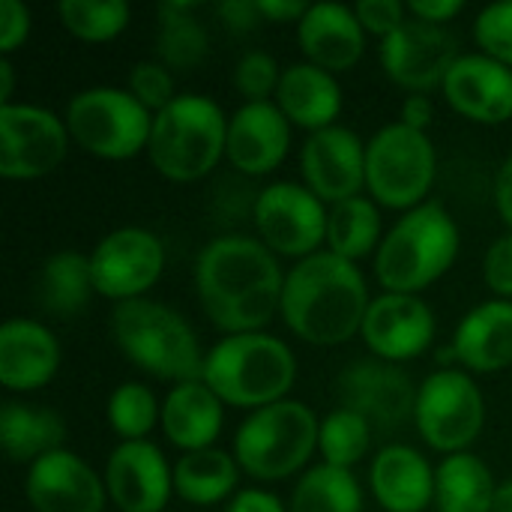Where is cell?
<instances>
[{
	"label": "cell",
	"mask_w": 512,
	"mask_h": 512,
	"mask_svg": "<svg viewBox=\"0 0 512 512\" xmlns=\"http://www.w3.org/2000/svg\"><path fill=\"white\" fill-rule=\"evenodd\" d=\"M195 288L201 309L219 330L228 336L261 333L282 306L285 273L261 240L225 234L198 252Z\"/></svg>",
	"instance_id": "6da1fadb"
},
{
	"label": "cell",
	"mask_w": 512,
	"mask_h": 512,
	"mask_svg": "<svg viewBox=\"0 0 512 512\" xmlns=\"http://www.w3.org/2000/svg\"><path fill=\"white\" fill-rule=\"evenodd\" d=\"M369 288L360 267L336 252H315L297 261L282 288V321L312 345H342L363 330Z\"/></svg>",
	"instance_id": "7a4b0ae2"
},
{
	"label": "cell",
	"mask_w": 512,
	"mask_h": 512,
	"mask_svg": "<svg viewBox=\"0 0 512 512\" xmlns=\"http://www.w3.org/2000/svg\"><path fill=\"white\" fill-rule=\"evenodd\" d=\"M111 336L123 357L153 378L186 384L204 375L207 354H201L195 330L165 303L147 297L117 303L111 312Z\"/></svg>",
	"instance_id": "3957f363"
},
{
	"label": "cell",
	"mask_w": 512,
	"mask_h": 512,
	"mask_svg": "<svg viewBox=\"0 0 512 512\" xmlns=\"http://www.w3.org/2000/svg\"><path fill=\"white\" fill-rule=\"evenodd\" d=\"M297 378L294 351L267 333H240L216 342L204 357L201 381L234 408H267L288 396Z\"/></svg>",
	"instance_id": "277c9868"
},
{
	"label": "cell",
	"mask_w": 512,
	"mask_h": 512,
	"mask_svg": "<svg viewBox=\"0 0 512 512\" xmlns=\"http://www.w3.org/2000/svg\"><path fill=\"white\" fill-rule=\"evenodd\" d=\"M459 255V228L438 201L408 210L381 240L375 276L393 294H417L438 282Z\"/></svg>",
	"instance_id": "5b68a950"
},
{
	"label": "cell",
	"mask_w": 512,
	"mask_h": 512,
	"mask_svg": "<svg viewBox=\"0 0 512 512\" xmlns=\"http://www.w3.org/2000/svg\"><path fill=\"white\" fill-rule=\"evenodd\" d=\"M228 144V117L201 93H180L168 108L153 114L147 156L153 168L177 183L207 177Z\"/></svg>",
	"instance_id": "8992f818"
},
{
	"label": "cell",
	"mask_w": 512,
	"mask_h": 512,
	"mask_svg": "<svg viewBox=\"0 0 512 512\" xmlns=\"http://www.w3.org/2000/svg\"><path fill=\"white\" fill-rule=\"evenodd\" d=\"M321 423L297 399L252 411L234 435V459L255 480L276 483L297 474L318 450Z\"/></svg>",
	"instance_id": "52a82bcc"
},
{
	"label": "cell",
	"mask_w": 512,
	"mask_h": 512,
	"mask_svg": "<svg viewBox=\"0 0 512 512\" xmlns=\"http://www.w3.org/2000/svg\"><path fill=\"white\" fill-rule=\"evenodd\" d=\"M435 147L426 132L405 123H387L366 141V186L372 198L390 210H414L426 204L435 183Z\"/></svg>",
	"instance_id": "ba28073f"
},
{
	"label": "cell",
	"mask_w": 512,
	"mask_h": 512,
	"mask_svg": "<svg viewBox=\"0 0 512 512\" xmlns=\"http://www.w3.org/2000/svg\"><path fill=\"white\" fill-rule=\"evenodd\" d=\"M69 138L102 159H129L150 141L153 114L120 87H87L66 105Z\"/></svg>",
	"instance_id": "9c48e42d"
},
{
	"label": "cell",
	"mask_w": 512,
	"mask_h": 512,
	"mask_svg": "<svg viewBox=\"0 0 512 512\" xmlns=\"http://www.w3.org/2000/svg\"><path fill=\"white\" fill-rule=\"evenodd\" d=\"M414 423L420 438L438 453H468L486 423V399L471 375L441 369L417 390Z\"/></svg>",
	"instance_id": "30bf717a"
},
{
	"label": "cell",
	"mask_w": 512,
	"mask_h": 512,
	"mask_svg": "<svg viewBox=\"0 0 512 512\" xmlns=\"http://www.w3.org/2000/svg\"><path fill=\"white\" fill-rule=\"evenodd\" d=\"M327 213L324 201L300 183H270L255 195L252 219L261 243L288 258H309L327 243Z\"/></svg>",
	"instance_id": "8fae6325"
},
{
	"label": "cell",
	"mask_w": 512,
	"mask_h": 512,
	"mask_svg": "<svg viewBox=\"0 0 512 512\" xmlns=\"http://www.w3.org/2000/svg\"><path fill=\"white\" fill-rule=\"evenodd\" d=\"M336 396L342 408L360 414L372 432L396 435L417 411V390L408 372L381 357H363L348 363L336 378Z\"/></svg>",
	"instance_id": "7c38bea8"
},
{
	"label": "cell",
	"mask_w": 512,
	"mask_h": 512,
	"mask_svg": "<svg viewBox=\"0 0 512 512\" xmlns=\"http://www.w3.org/2000/svg\"><path fill=\"white\" fill-rule=\"evenodd\" d=\"M69 150L66 123L39 105H0V174L6 180H36L51 174Z\"/></svg>",
	"instance_id": "4fadbf2b"
},
{
	"label": "cell",
	"mask_w": 512,
	"mask_h": 512,
	"mask_svg": "<svg viewBox=\"0 0 512 512\" xmlns=\"http://www.w3.org/2000/svg\"><path fill=\"white\" fill-rule=\"evenodd\" d=\"M96 294L129 303L141 300L165 267V246L147 228H117L90 252Z\"/></svg>",
	"instance_id": "5bb4252c"
},
{
	"label": "cell",
	"mask_w": 512,
	"mask_h": 512,
	"mask_svg": "<svg viewBox=\"0 0 512 512\" xmlns=\"http://www.w3.org/2000/svg\"><path fill=\"white\" fill-rule=\"evenodd\" d=\"M459 57V39L444 24H429L414 15H408L396 33L381 39L384 72L411 93L444 87V78Z\"/></svg>",
	"instance_id": "9a60e30c"
},
{
	"label": "cell",
	"mask_w": 512,
	"mask_h": 512,
	"mask_svg": "<svg viewBox=\"0 0 512 512\" xmlns=\"http://www.w3.org/2000/svg\"><path fill=\"white\" fill-rule=\"evenodd\" d=\"M300 171L306 186L330 204L357 198L366 186V144L348 126H327L309 132Z\"/></svg>",
	"instance_id": "2e32d148"
},
{
	"label": "cell",
	"mask_w": 512,
	"mask_h": 512,
	"mask_svg": "<svg viewBox=\"0 0 512 512\" xmlns=\"http://www.w3.org/2000/svg\"><path fill=\"white\" fill-rule=\"evenodd\" d=\"M108 501L120 512H162L174 492V471L150 441H120L105 465Z\"/></svg>",
	"instance_id": "e0dca14e"
},
{
	"label": "cell",
	"mask_w": 512,
	"mask_h": 512,
	"mask_svg": "<svg viewBox=\"0 0 512 512\" xmlns=\"http://www.w3.org/2000/svg\"><path fill=\"white\" fill-rule=\"evenodd\" d=\"M363 339L381 360L402 363L420 357L435 339V315L417 294L384 291L369 303Z\"/></svg>",
	"instance_id": "ac0fdd59"
},
{
	"label": "cell",
	"mask_w": 512,
	"mask_h": 512,
	"mask_svg": "<svg viewBox=\"0 0 512 512\" xmlns=\"http://www.w3.org/2000/svg\"><path fill=\"white\" fill-rule=\"evenodd\" d=\"M36 512H102L108 501L105 480L75 453L57 450L30 465L24 483Z\"/></svg>",
	"instance_id": "d6986e66"
},
{
	"label": "cell",
	"mask_w": 512,
	"mask_h": 512,
	"mask_svg": "<svg viewBox=\"0 0 512 512\" xmlns=\"http://www.w3.org/2000/svg\"><path fill=\"white\" fill-rule=\"evenodd\" d=\"M291 147V120L276 102H243L228 117V162L249 177L270 174Z\"/></svg>",
	"instance_id": "ffe728a7"
},
{
	"label": "cell",
	"mask_w": 512,
	"mask_h": 512,
	"mask_svg": "<svg viewBox=\"0 0 512 512\" xmlns=\"http://www.w3.org/2000/svg\"><path fill=\"white\" fill-rule=\"evenodd\" d=\"M441 90L468 120L495 126L512 117V66L489 54H462Z\"/></svg>",
	"instance_id": "44dd1931"
},
{
	"label": "cell",
	"mask_w": 512,
	"mask_h": 512,
	"mask_svg": "<svg viewBox=\"0 0 512 512\" xmlns=\"http://www.w3.org/2000/svg\"><path fill=\"white\" fill-rule=\"evenodd\" d=\"M297 39L309 63L327 72L351 69L366 51V30L345 3H312L297 24Z\"/></svg>",
	"instance_id": "7402d4cb"
},
{
	"label": "cell",
	"mask_w": 512,
	"mask_h": 512,
	"mask_svg": "<svg viewBox=\"0 0 512 512\" xmlns=\"http://www.w3.org/2000/svg\"><path fill=\"white\" fill-rule=\"evenodd\" d=\"M57 366L60 345L45 324L12 318L0 327V381L6 390H39L57 375Z\"/></svg>",
	"instance_id": "603a6c76"
},
{
	"label": "cell",
	"mask_w": 512,
	"mask_h": 512,
	"mask_svg": "<svg viewBox=\"0 0 512 512\" xmlns=\"http://www.w3.org/2000/svg\"><path fill=\"white\" fill-rule=\"evenodd\" d=\"M369 480L378 504L387 512H423L435 501V471L429 459L408 444L381 447Z\"/></svg>",
	"instance_id": "cb8c5ba5"
},
{
	"label": "cell",
	"mask_w": 512,
	"mask_h": 512,
	"mask_svg": "<svg viewBox=\"0 0 512 512\" xmlns=\"http://www.w3.org/2000/svg\"><path fill=\"white\" fill-rule=\"evenodd\" d=\"M222 399L204 381L174 384L162 402V432L183 453L207 450L222 432Z\"/></svg>",
	"instance_id": "d4e9b609"
},
{
	"label": "cell",
	"mask_w": 512,
	"mask_h": 512,
	"mask_svg": "<svg viewBox=\"0 0 512 512\" xmlns=\"http://www.w3.org/2000/svg\"><path fill=\"white\" fill-rule=\"evenodd\" d=\"M276 105L291 123L309 132H318V129L336 126V117L342 111V87L333 72L309 60L294 63L282 69Z\"/></svg>",
	"instance_id": "484cf974"
},
{
	"label": "cell",
	"mask_w": 512,
	"mask_h": 512,
	"mask_svg": "<svg viewBox=\"0 0 512 512\" xmlns=\"http://www.w3.org/2000/svg\"><path fill=\"white\" fill-rule=\"evenodd\" d=\"M453 354L474 372H498L512 363V303L489 300L474 306L453 339Z\"/></svg>",
	"instance_id": "4316f807"
},
{
	"label": "cell",
	"mask_w": 512,
	"mask_h": 512,
	"mask_svg": "<svg viewBox=\"0 0 512 512\" xmlns=\"http://www.w3.org/2000/svg\"><path fill=\"white\" fill-rule=\"evenodd\" d=\"M66 441V423L57 411L24 405V402H6L0 411V444L3 453L12 462H39L48 453L63 450Z\"/></svg>",
	"instance_id": "83f0119b"
},
{
	"label": "cell",
	"mask_w": 512,
	"mask_h": 512,
	"mask_svg": "<svg viewBox=\"0 0 512 512\" xmlns=\"http://www.w3.org/2000/svg\"><path fill=\"white\" fill-rule=\"evenodd\" d=\"M96 294L90 255L57 252L45 258L36 276V303L54 318H75Z\"/></svg>",
	"instance_id": "f1b7e54d"
},
{
	"label": "cell",
	"mask_w": 512,
	"mask_h": 512,
	"mask_svg": "<svg viewBox=\"0 0 512 512\" xmlns=\"http://www.w3.org/2000/svg\"><path fill=\"white\" fill-rule=\"evenodd\" d=\"M495 477L474 453L447 456L435 468V507L438 512H492Z\"/></svg>",
	"instance_id": "f546056e"
},
{
	"label": "cell",
	"mask_w": 512,
	"mask_h": 512,
	"mask_svg": "<svg viewBox=\"0 0 512 512\" xmlns=\"http://www.w3.org/2000/svg\"><path fill=\"white\" fill-rule=\"evenodd\" d=\"M240 465L225 450L207 447L195 453H183L174 465V492L198 507H210L225 501L237 486Z\"/></svg>",
	"instance_id": "4dcf8cb0"
},
{
	"label": "cell",
	"mask_w": 512,
	"mask_h": 512,
	"mask_svg": "<svg viewBox=\"0 0 512 512\" xmlns=\"http://www.w3.org/2000/svg\"><path fill=\"white\" fill-rule=\"evenodd\" d=\"M198 3L189 0H165L159 6V30H156V54L168 69H192L207 57L210 36L195 15Z\"/></svg>",
	"instance_id": "1f68e13d"
},
{
	"label": "cell",
	"mask_w": 512,
	"mask_h": 512,
	"mask_svg": "<svg viewBox=\"0 0 512 512\" xmlns=\"http://www.w3.org/2000/svg\"><path fill=\"white\" fill-rule=\"evenodd\" d=\"M327 246L330 252L354 264L366 258L375 246H381L378 204L363 195L333 204L327 213Z\"/></svg>",
	"instance_id": "d6a6232c"
},
{
	"label": "cell",
	"mask_w": 512,
	"mask_h": 512,
	"mask_svg": "<svg viewBox=\"0 0 512 512\" xmlns=\"http://www.w3.org/2000/svg\"><path fill=\"white\" fill-rule=\"evenodd\" d=\"M288 512H363V492L351 471L321 462L297 480Z\"/></svg>",
	"instance_id": "836d02e7"
},
{
	"label": "cell",
	"mask_w": 512,
	"mask_h": 512,
	"mask_svg": "<svg viewBox=\"0 0 512 512\" xmlns=\"http://www.w3.org/2000/svg\"><path fill=\"white\" fill-rule=\"evenodd\" d=\"M372 435H375L372 426L360 414H354L348 408H336L321 420L318 450L327 465L351 471L369 453Z\"/></svg>",
	"instance_id": "e575fe53"
},
{
	"label": "cell",
	"mask_w": 512,
	"mask_h": 512,
	"mask_svg": "<svg viewBox=\"0 0 512 512\" xmlns=\"http://www.w3.org/2000/svg\"><path fill=\"white\" fill-rule=\"evenodd\" d=\"M63 27L84 42H108L129 24L126 0H63L57 6Z\"/></svg>",
	"instance_id": "d590c367"
},
{
	"label": "cell",
	"mask_w": 512,
	"mask_h": 512,
	"mask_svg": "<svg viewBox=\"0 0 512 512\" xmlns=\"http://www.w3.org/2000/svg\"><path fill=\"white\" fill-rule=\"evenodd\" d=\"M162 420V405L144 384H120L108 399V423L120 441H147L150 429Z\"/></svg>",
	"instance_id": "8d00e7d4"
},
{
	"label": "cell",
	"mask_w": 512,
	"mask_h": 512,
	"mask_svg": "<svg viewBox=\"0 0 512 512\" xmlns=\"http://www.w3.org/2000/svg\"><path fill=\"white\" fill-rule=\"evenodd\" d=\"M282 81V69L267 51H246L234 66V87L246 102H270L267 96H276Z\"/></svg>",
	"instance_id": "74e56055"
},
{
	"label": "cell",
	"mask_w": 512,
	"mask_h": 512,
	"mask_svg": "<svg viewBox=\"0 0 512 512\" xmlns=\"http://www.w3.org/2000/svg\"><path fill=\"white\" fill-rule=\"evenodd\" d=\"M474 36L483 54L512 66V0L486 6L474 21Z\"/></svg>",
	"instance_id": "f35d334b"
},
{
	"label": "cell",
	"mask_w": 512,
	"mask_h": 512,
	"mask_svg": "<svg viewBox=\"0 0 512 512\" xmlns=\"http://www.w3.org/2000/svg\"><path fill=\"white\" fill-rule=\"evenodd\" d=\"M129 93L150 111L159 114L162 108H168L177 96H174V78L168 72V66H162L159 60H141L132 66L129 72Z\"/></svg>",
	"instance_id": "ab89813d"
},
{
	"label": "cell",
	"mask_w": 512,
	"mask_h": 512,
	"mask_svg": "<svg viewBox=\"0 0 512 512\" xmlns=\"http://www.w3.org/2000/svg\"><path fill=\"white\" fill-rule=\"evenodd\" d=\"M363 30L387 39L390 33H396L405 24V6L399 0H360L354 6Z\"/></svg>",
	"instance_id": "60d3db41"
},
{
	"label": "cell",
	"mask_w": 512,
	"mask_h": 512,
	"mask_svg": "<svg viewBox=\"0 0 512 512\" xmlns=\"http://www.w3.org/2000/svg\"><path fill=\"white\" fill-rule=\"evenodd\" d=\"M483 276H486V285L501 300L512 297V231L504 234V237H498L489 246L486 261H483Z\"/></svg>",
	"instance_id": "b9f144b4"
},
{
	"label": "cell",
	"mask_w": 512,
	"mask_h": 512,
	"mask_svg": "<svg viewBox=\"0 0 512 512\" xmlns=\"http://www.w3.org/2000/svg\"><path fill=\"white\" fill-rule=\"evenodd\" d=\"M30 33V9L21 0H0V51L9 57Z\"/></svg>",
	"instance_id": "7bdbcfd3"
},
{
	"label": "cell",
	"mask_w": 512,
	"mask_h": 512,
	"mask_svg": "<svg viewBox=\"0 0 512 512\" xmlns=\"http://www.w3.org/2000/svg\"><path fill=\"white\" fill-rule=\"evenodd\" d=\"M216 15L231 33H249L264 21L258 0H225L216 6Z\"/></svg>",
	"instance_id": "ee69618b"
},
{
	"label": "cell",
	"mask_w": 512,
	"mask_h": 512,
	"mask_svg": "<svg viewBox=\"0 0 512 512\" xmlns=\"http://www.w3.org/2000/svg\"><path fill=\"white\" fill-rule=\"evenodd\" d=\"M462 9H465L462 0H411L408 3V12L420 21H429V24H447Z\"/></svg>",
	"instance_id": "f6af8a7d"
},
{
	"label": "cell",
	"mask_w": 512,
	"mask_h": 512,
	"mask_svg": "<svg viewBox=\"0 0 512 512\" xmlns=\"http://www.w3.org/2000/svg\"><path fill=\"white\" fill-rule=\"evenodd\" d=\"M225 512H288V510H285V504H282L276 495H270V492H264V489H243V492H237V495L231 498V504H228V510Z\"/></svg>",
	"instance_id": "bcb514c9"
},
{
	"label": "cell",
	"mask_w": 512,
	"mask_h": 512,
	"mask_svg": "<svg viewBox=\"0 0 512 512\" xmlns=\"http://www.w3.org/2000/svg\"><path fill=\"white\" fill-rule=\"evenodd\" d=\"M432 114H435L432 99H429L426 93H414V96H408V99L402 102V117H399V123H405V126H411V129H417V132H426V126L432 123Z\"/></svg>",
	"instance_id": "7dc6e473"
},
{
	"label": "cell",
	"mask_w": 512,
	"mask_h": 512,
	"mask_svg": "<svg viewBox=\"0 0 512 512\" xmlns=\"http://www.w3.org/2000/svg\"><path fill=\"white\" fill-rule=\"evenodd\" d=\"M264 21H297L309 12V3L303 0H258Z\"/></svg>",
	"instance_id": "c3c4849f"
},
{
	"label": "cell",
	"mask_w": 512,
	"mask_h": 512,
	"mask_svg": "<svg viewBox=\"0 0 512 512\" xmlns=\"http://www.w3.org/2000/svg\"><path fill=\"white\" fill-rule=\"evenodd\" d=\"M495 207L512 231V153L504 159V165L498 168V177H495Z\"/></svg>",
	"instance_id": "681fc988"
},
{
	"label": "cell",
	"mask_w": 512,
	"mask_h": 512,
	"mask_svg": "<svg viewBox=\"0 0 512 512\" xmlns=\"http://www.w3.org/2000/svg\"><path fill=\"white\" fill-rule=\"evenodd\" d=\"M12 84H15V69L9 57H0V105L12 102Z\"/></svg>",
	"instance_id": "f907efd6"
},
{
	"label": "cell",
	"mask_w": 512,
	"mask_h": 512,
	"mask_svg": "<svg viewBox=\"0 0 512 512\" xmlns=\"http://www.w3.org/2000/svg\"><path fill=\"white\" fill-rule=\"evenodd\" d=\"M492 512H512V480H507L504 486H498Z\"/></svg>",
	"instance_id": "816d5d0a"
}]
</instances>
